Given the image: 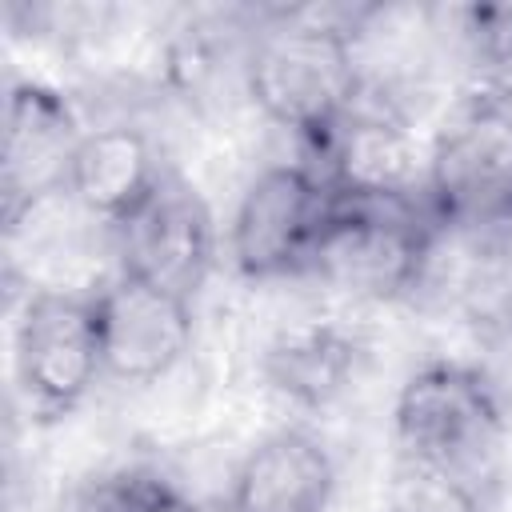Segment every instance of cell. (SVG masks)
<instances>
[{
    "instance_id": "cell-1",
    "label": "cell",
    "mask_w": 512,
    "mask_h": 512,
    "mask_svg": "<svg viewBox=\"0 0 512 512\" xmlns=\"http://www.w3.org/2000/svg\"><path fill=\"white\" fill-rule=\"evenodd\" d=\"M372 8H276L248 40L244 92L256 108L300 136V144L324 136L360 96L364 72L356 40Z\"/></svg>"
},
{
    "instance_id": "cell-2",
    "label": "cell",
    "mask_w": 512,
    "mask_h": 512,
    "mask_svg": "<svg viewBox=\"0 0 512 512\" xmlns=\"http://www.w3.org/2000/svg\"><path fill=\"white\" fill-rule=\"evenodd\" d=\"M504 428V404L496 384L456 360H432L416 368L396 396V444L400 456L460 472L476 484L488 468Z\"/></svg>"
},
{
    "instance_id": "cell-3",
    "label": "cell",
    "mask_w": 512,
    "mask_h": 512,
    "mask_svg": "<svg viewBox=\"0 0 512 512\" xmlns=\"http://www.w3.org/2000/svg\"><path fill=\"white\" fill-rule=\"evenodd\" d=\"M424 188L448 232H492L512 220V108L460 100L436 136Z\"/></svg>"
},
{
    "instance_id": "cell-4",
    "label": "cell",
    "mask_w": 512,
    "mask_h": 512,
    "mask_svg": "<svg viewBox=\"0 0 512 512\" xmlns=\"http://www.w3.org/2000/svg\"><path fill=\"white\" fill-rule=\"evenodd\" d=\"M16 384L36 420L68 416L104 376L92 292H28L16 320Z\"/></svg>"
},
{
    "instance_id": "cell-5",
    "label": "cell",
    "mask_w": 512,
    "mask_h": 512,
    "mask_svg": "<svg viewBox=\"0 0 512 512\" xmlns=\"http://www.w3.org/2000/svg\"><path fill=\"white\" fill-rule=\"evenodd\" d=\"M332 220V188L304 164L264 168L232 216V264L248 280L300 276L316 268Z\"/></svg>"
},
{
    "instance_id": "cell-6",
    "label": "cell",
    "mask_w": 512,
    "mask_h": 512,
    "mask_svg": "<svg viewBox=\"0 0 512 512\" xmlns=\"http://www.w3.org/2000/svg\"><path fill=\"white\" fill-rule=\"evenodd\" d=\"M80 140L84 128L64 92L40 80H16L8 88L4 156H0L4 228L20 224L32 208L68 192V172Z\"/></svg>"
},
{
    "instance_id": "cell-7",
    "label": "cell",
    "mask_w": 512,
    "mask_h": 512,
    "mask_svg": "<svg viewBox=\"0 0 512 512\" xmlns=\"http://www.w3.org/2000/svg\"><path fill=\"white\" fill-rule=\"evenodd\" d=\"M116 252L124 272L180 300H192L208 280L216 256L212 212L180 176L164 172L148 204L116 228Z\"/></svg>"
},
{
    "instance_id": "cell-8",
    "label": "cell",
    "mask_w": 512,
    "mask_h": 512,
    "mask_svg": "<svg viewBox=\"0 0 512 512\" xmlns=\"http://www.w3.org/2000/svg\"><path fill=\"white\" fill-rule=\"evenodd\" d=\"M104 376L148 384L172 372L192 348V300H180L132 272H116L96 292Z\"/></svg>"
},
{
    "instance_id": "cell-9",
    "label": "cell",
    "mask_w": 512,
    "mask_h": 512,
    "mask_svg": "<svg viewBox=\"0 0 512 512\" xmlns=\"http://www.w3.org/2000/svg\"><path fill=\"white\" fill-rule=\"evenodd\" d=\"M336 468L324 444L304 428L264 436L232 472L224 512H324Z\"/></svg>"
},
{
    "instance_id": "cell-10",
    "label": "cell",
    "mask_w": 512,
    "mask_h": 512,
    "mask_svg": "<svg viewBox=\"0 0 512 512\" xmlns=\"http://www.w3.org/2000/svg\"><path fill=\"white\" fill-rule=\"evenodd\" d=\"M160 180L164 168L152 140L132 124H104L84 132L72 156L68 196L80 204V212L116 232L148 204Z\"/></svg>"
},
{
    "instance_id": "cell-11",
    "label": "cell",
    "mask_w": 512,
    "mask_h": 512,
    "mask_svg": "<svg viewBox=\"0 0 512 512\" xmlns=\"http://www.w3.org/2000/svg\"><path fill=\"white\" fill-rule=\"evenodd\" d=\"M268 380L304 408H324L356 368V340L336 324H300L268 348Z\"/></svg>"
},
{
    "instance_id": "cell-12",
    "label": "cell",
    "mask_w": 512,
    "mask_h": 512,
    "mask_svg": "<svg viewBox=\"0 0 512 512\" xmlns=\"http://www.w3.org/2000/svg\"><path fill=\"white\" fill-rule=\"evenodd\" d=\"M468 88L464 100L512 108V8H468Z\"/></svg>"
},
{
    "instance_id": "cell-13",
    "label": "cell",
    "mask_w": 512,
    "mask_h": 512,
    "mask_svg": "<svg viewBox=\"0 0 512 512\" xmlns=\"http://www.w3.org/2000/svg\"><path fill=\"white\" fill-rule=\"evenodd\" d=\"M80 512H204V508L164 472L148 464H124L84 484Z\"/></svg>"
},
{
    "instance_id": "cell-14",
    "label": "cell",
    "mask_w": 512,
    "mask_h": 512,
    "mask_svg": "<svg viewBox=\"0 0 512 512\" xmlns=\"http://www.w3.org/2000/svg\"><path fill=\"white\" fill-rule=\"evenodd\" d=\"M392 512H484L476 480L400 456L392 476Z\"/></svg>"
}]
</instances>
